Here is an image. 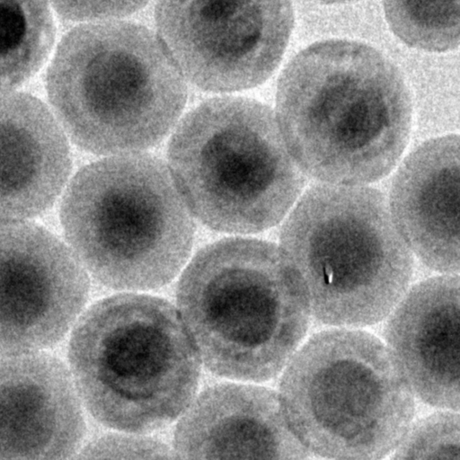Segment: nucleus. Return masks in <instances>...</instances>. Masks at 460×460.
<instances>
[{
  "label": "nucleus",
  "instance_id": "1",
  "mask_svg": "<svg viewBox=\"0 0 460 460\" xmlns=\"http://www.w3.org/2000/svg\"><path fill=\"white\" fill-rule=\"evenodd\" d=\"M276 111L301 171L335 185L386 176L406 147L412 117L398 68L374 48L346 40L312 44L288 64Z\"/></svg>",
  "mask_w": 460,
  "mask_h": 460
},
{
  "label": "nucleus",
  "instance_id": "2",
  "mask_svg": "<svg viewBox=\"0 0 460 460\" xmlns=\"http://www.w3.org/2000/svg\"><path fill=\"white\" fill-rule=\"evenodd\" d=\"M178 304L211 371L257 382L283 370L312 317L304 287L280 248L255 239L202 249L181 277Z\"/></svg>",
  "mask_w": 460,
  "mask_h": 460
},
{
  "label": "nucleus",
  "instance_id": "3",
  "mask_svg": "<svg viewBox=\"0 0 460 460\" xmlns=\"http://www.w3.org/2000/svg\"><path fill=\"white\" fill-rule=\"evenodd\" d=\"M46 85L66 136L99 155L155 145L186 101L183 78L164 47L150 31L128 22L87 24L68 32Z\"/></svg>",
  "mask_w": 460,
  "mask_h": 460
},
{
  "label": "nucleus",
  "instance_id": "4",
  "mask_svg": "<svg viewBox=\"0 0 460 460\" xmlns=\"http://www.w3.org/2000/svg\"><path fill=\"white\" fill-rule=\"evenodd\" d=\"M279 248L304 287L311 316L331 327L384 321L412 278L413 254L388 200L372 187H311L287 217Z\"/></svg>",
  "mask_w": 460,
  "mask_h": 460
},
{
  "label": "nucleus",
  "instance_id": "5",
  "mask_svg": "<svg viewBox=\"0 0 460 460\" xmlns=\"http://www.w3.org/2000/svg\"><path fill=\"white\" fill-rule=\"evenodd\" d=\"M70 374L101 423L143 432L172 422L189 404L199 357L178 313L160 298L103 299L78 320L68 348Z\"/></svg>",
  "mask_w": 460,
  "mask_h": 460
},
{
  "label": "nucleus",
  "instance_id": "6",
  "mask_svg": "<svg viewBox=\"0 0 460 460\" xmlns=\"http://www.w3.org/2000/svg\"><path fill=\"white\" fill-rule=\"evenodd\" d=\"M281 372L284 417L312 457L385 458L413 421V393L384 341L360 328L314 333Z\"/></svg>",
  "mask_w": 460,
  "mask_h": 460
},
{
  "label": "nucleus",
  "instance_id": "7",
  "mask_svg": "<svg viewBox=\"0 0 460 460\" xmlns=\"http://www.w3.org/2000/svg\"><path fill=\"white\" fill-rule=\"evenodd\" d=\"M60 220L84 268L113 288L164 285L187 260L194 234L172 177L158 159L142 154L81 169L65 190Z\"/></svg>",
  "mask_w": 460,
  "mask_h": 460
},
{
  "label": "nucleus",
  "instance_id": "8",
  "mask_svg": "<svg viewBox=\"0 0 460 460\" xmlns=\"http://www.w3.org/2000/svg\"><path fill=\"white\" fill-rule=\"evenodd\" d=\"M168 158L189 210L223 232L250 234L274 226L305 183L276 115L245 98H216L194 109L174 132Z\"/></svg>",
  "mask_w": 460,
  "mask_h": 460
},
{
  "label": "nucleus",
  "instance_id": "9",
  "mask_svg": "<svg viewBox=\"0 0 460 460\" xmlns=\"http://www.w3.org/2000/svg\"><path fill=\"white\" fill-rule=\"evenodd\" d=\"M155 19L182 73L213 92L263 83L294 24L290 0H158Z\"/></svg>",
  "mask_w": 460,
  "mask_h": 460
},
{
  "label": "nucleus",
  "instance_id": "10",
  "mask_svg": "<svg viewBox=\"0 0 460 460\" xmlns=\"http://www.w3.org/2000/svg\"><path fill=\"white\" fill-rule=\"evenodd\" d=\"M88 290L85 269L54 234L33 223L0 224V356L56 344Z\"/></svg>",
  "mask_w": 460,
  "mask_h": 460
},
{
  "label": "nucleus",
  "instance_id": "11",
  "mask_svg": "<svg viewBox=\"0 0 460 460\" xmlns=\"http://www.w3.org/2000/svg\"><path fill=\"white\" fill-rule=\"evenodd\" d=\"M84 433L79 395L58 358L0 356V459L67 458Z\"/></svg>",
  "mask_w": 460,
  "mask_h": 460
},
{
  "label": "nucleus",
  "instance_id": "12",
  "mask_svg": "<svg viewBox=\"0 0 460 460\" xmlns=\"http://www.w3.org/2000/svg\"><path fill=\"white\" fill-rule=\"evenodd\" d=\"M458 274L410 287L386 316L383 341L415 398L459 411Z\"/></svg>",
  "mask_w": 460,
  "mask_h": 460
},
{
  "label": "nucleus",
  "instance_id": "13",
  "mask_svg": "<svg viewBox=\"0 0 460 460\" xmlns=\"http://www.w3.org/2000/svg\"><path fill=\"white\" fill-rule=\"evenodd\" d=\"M174 447L182 458L312 457L288 427L278 393L255 385L205 391L179 423Z\"/></svg>",
  "mask_w": 460,
  "mask_h": 460
},
{
  "label": "nucleus",
  "instance_id": "14",
  "mask_svg": "<svg viewBox=\"0 0 460 460\" xmlns=\"http://www.w3.org/2000/svg\"><path fill=\"white\" fill-rule=\"evenodd\" d=\"M412 254L441 274L459 271V137L430 139L397 170L388 201Z\"/></svg>",
  "mask_w": 460,
  "mask_h": 460
},
{
  "label": "nucleus",
  "instance_id": "15",
  "mask_svg": "<svg viewBox=\"0 0 460 460\" xmlns=\"http://www.w3.org/2000/svg\"><path fill=\"white\" fill-rule=\"evenodd\" d=\"M71 164L66 136L49 108L27 93H0V224L46 210Z\"/></svg>",
  "mask_w": 460,
  "mask_h": 460
},
{
  "label": "nucleus",
  "instance_id": "16",
  "mask_svg": "<svg viewBox=\"0 0 460 460\" xmlns=\"http://www.w3.org/2000/svg\"><path fill=\"white\" fill-rule=\"evenodd\" d=\"M54 29L46 0H0V93L39 70L53 45Z\"/></svg>",
  "mask_w": 460,
  "mask_h": 460
},
{
  "label": "nucleus",
  "instance_id": "17",
  "mask_svg": "<svg viewBox=\"0 0 460 460\" xmlns=\"http://www.w3.org/2000/svg\"><path fill=\"white\" fill-rule=\"evenodd\" d=\"M394 33L408 46L447 51L459 43V0H384Z\"/></svg>",
  "mask_w": 460,
  "mask_h": 460
},
{
  "label": "nucleus",
  "instance_id": "18",
  "mask_svg": "<svg viewBox=\"0 0 460 460\" xmlns=\"http://www.w3.org/2000/svg\"><path fill=\"white\" fill-rule=\"evenodd\" d=\"M438 410L411 422L390 455L392 459L460 460L458 411Z\"/></svg>",
  "mask_w": 460,
  "mask_h": 460
},
{
  "label": "nucleus",
  "instance_id": "19",
  "mask_svg": "<svg viewBox=\"0 0 460 460\" xmlns=\"http://www.w3.org/2000/svg\"><path fill=\"white\" fill-rule=\"evenodd\" d=\"M77 457L80 458H168L171 452L158 441L143 438L106 436L87 445Z\"/></svg>",
  "mask_w": 460,
  "mask_h": 460
},
{
  "label": "nucleus",
  "instance_id": "20",
  "mask_svg": "<svg viewBox=\"0 0 460 460\" xmlns=\"http://www.w3.org/2000/svg\"><path fill=\"white\" fill-rule=\"evenodd\" d=\"M148 0H50L55 10L73 21L119 17L129 14Z\"/></svg>",
  "mask_w": 460,
  "mask_h": 460
},
{
  "label": "nucleus",
  "instance_id": "21",
  "mask_svg": "<svg viewBox=\"0 0 460 460\" xmlns=\"http://www.w3.org/2000/svg\"><path fill=\"white\" fill-rule=\"evenodd\" d=\"M319 2H322L323 4H339V3H346L350 2L354 0H317Z\"/></svg>",
  "mask_w": 460,
  "mask_h": 460
}]
</instances>
